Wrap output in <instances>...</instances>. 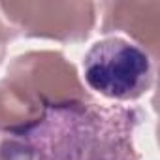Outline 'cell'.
<instances>
[{"mask_svg":"<svg viewBox=\"0 0 160 160\" xmlns=\"http://www.w3.org/2000/svg\"><path fill=\"white\" fill-rule=\"evenodd\" d=\"M139 122L136 108L92 100L49 104L23 134L27 160H141L134 143Z\"/></svg>","mask_w":160,"mask_h":160,"instance_id":"6da1fadb","label":"cell"},{"mask_svg":"<svg viewBox=\"0 0 160 160\" xmlns=\"http://www.w3.org/2000/svg\"><path fill=\"white\" fill-rule=\"evenodd\" d=\"M87 85L100 96L115 102L141 98L154 81L149 53L124 38H104L83 57Z\"/></svg>","mask_w":160,"mask_h":160,"instance_id":"7a4b0ae2","label":"cell"}]
</instances>
